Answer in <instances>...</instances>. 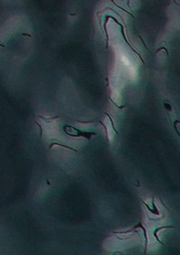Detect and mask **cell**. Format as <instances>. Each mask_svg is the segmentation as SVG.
Returning <instances> with one entry per match:
<instances>
[{
    "label": "cell",
    "mask_w": 180,
    "mask_h": 255,
    "mask_svg": "<svg viewBox=\"0 0 180 255\" xmlns=\"http://www.w3.org/2000/svg\"><path fill=\"white\" fill-rule=\"evenodd\" d=\"M63 130L67 135L72 137H83L90 140L92 137L96 135V133L90 131L81 130L71 125H66L63 127Z\"/></svg>",
    "instance_id": "obj_1"
},
{
    "label": "cell",
    "mask_w": 180,
    "mask_h": 255,
    "mask_svg": "<svg viewBox=\"0 0 180 255\" xmlns=\"http://www.w3.org/2000/svg\"><path fill=\"white\" fill-rule=\"evenodd\" d=\"M142 203H143V204L147 208V209H148L153 214L156 215L157 216H160V212H159V209H158L156 205L155 204L154 197H152V199L151 206H150V205H149V204H148L147 203L145 202L143 200H142Z\"/></svg>",
    "instance_id": "obj_2"
},
{
    "label": "cell",
    "mask_w": 180,
    "mask_h": 255,
    "mask_svg": "<svg viewBox=\"0 0 180 255\" xmlns=\"http://www.w3.org/2000/svg\"><path fill=\"white\" fill-rule=\"evenodd\" d=\"M168 228H174V226L169 225V226H162L158 227L155 228L154 231L153 232V234L154 235V237L156 238L157 241H158V242L160 243L161 245H164V244H163V242H162L159 239L158 235V233H159L160 230H162V229H168Z\"/></svg>",
    "instance_id": "obj_3"
},
{
    "label": "cell",
    "mask_w": 180,
    "mask_h": 255,
    "mask_svg": "<svg viewBox=\"0 0 180 255\" xmlns=\"http://www.w3.org/2000/svg\"><path fill=\"white\" fill-rule=\"evenodd\" d=\"M62 146L63 148H66V149H68L69 150H70L73 151H76V152H78V151L76 150L75 149H73L72 148H70L69 146H67L64 145H63L62 144H60V143H56V142H54V143H51V145L50 146V149H51V148H53L54 146Z\"/></svg>",
    "instance_id": "obj_4"
},
{
    "label": "cell",
    "mask_w": 180,
    "mask_h": 255,
    "mask_svg": "<svg viewBox=\"0 0 180 255\" xmlns=\"http://www.w3.org/2000/svg\"><path fill=\"white\" fill-rule=\"evenodd\" d=\"M140 38H141V40H142V41L144 45H145V47H146V49H147V47L146 45V44H145V42H144V41L143 39L142 38H141V36H140Z\"/></svg>",
    "instance_id": "obj_5"
}]
</instances>
